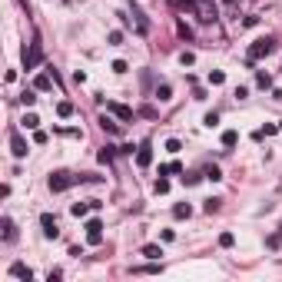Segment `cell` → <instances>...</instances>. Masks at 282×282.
<instances>
[{"instance_id": "1", "label": "cell", "mask_w": 282, "mask_h": 282, "mask_svg": "<svg viewBox=\"0 0 282 282\" xmlns=\"http://www.w3.org/2000/svg\"><path fill=\"white\" fill-rule=\"evenodd\" d=\"M275 50V40L272 37H262V40H256L249 47V63H256V60H262V56H269Z\"/></svg>"}, {"instance_id": "2", "label": "cell", "mask_w": 282, "mask_h": 282, "mask_svg": "<svg viewBox=\"0 0 282 282\" xmlns=\"http://www.w3.org/2000/svg\"><path fill=\"white\" fill-rule=\"evenodd\" d=\"M73 183H77V176H70V173H53L50 176V193H66Z\"/></svg>"}, {"instance_id": "3", "label": "cell", "mask_w": 282, "mask_h": 282, "mask_svg": "<svg viewBox=\"0 0 282 282\" xmlns=\"http://www.w3.org/2000/svg\"><path fill=\"white\" fill-rule=\"evenodd\" d=\"M87 242L90 246H100V242H103V223H100V219H90L87 223Z\"/></svg>"}, {"instance_id": "4", "label": "cell", "mask_w": 282, "mask_h": 282, "mask_svg": "<svg viewBox=\"0 0 282 282\" xmlns=\"http://www.w3.org/2000/svg\"><path fill=\"white\" fill-rule=\"evenodd\" d=\"M40 60H43L40 43H30V50L24 53V66H27V70H33V66H40Z\"/></svg>"}, {"instance_id": "5", "label": "cell", "mask_w": 282, "mask_h": 282, "mask_svg": "<svg viewBox=\"0 0 282 282\" xmlns=\"http://www.w3.org/2000/svg\"><path fill=\"white\" fill-rule=\"evenodd\" d=\"M100 206H103L100 199H87V202H73V206H70V213H73V216H87L90 209H100Z\"/></svg>"}, {"instance_id": "6", "label": "cell", "mask_w": 282, "mask_h": 282, "mask_svg": "<svg viewBox=\"0 0 282 282\" xmlns=\"http://www.w3.org/2000/svg\"><path fill=\"white\" fill-rule=\"evenodd\" d=\"M40 226H43V236H47V239H56V236H60V229H56V219L50 216V213H43V216H40Z\"/></svg>"}, {"instance_id": "7", "label": "cell", "mask_w": 282, "mask_h": 282, "mask_svg": "<svg viewBox=\"0 0 282 282\" xmlns=\"http://www.w3.org/2000/svg\"><path fill=\"white\" fill-rule=\"evenodd\" d=\"M10 150H14V156H17V160H24V156L30 153V150H27V139L20 136V133H14V136H10Z\"/></svg>"}, {"instance_id": "8", "label": "cell", "mask_w": 282, "mask_h": 282, "mask_svg": "<svg viewBox=\"0 0 282 282\" xmlns=\"http://www.w3.org/2000/svg\"><path fill=\"white\" fill-rule=\"evenodd\" d=\"M136 163H139V166H150V163H153V146H150V143L136 146Z\"/></svg>"}, {"instance_id": "9", "label": "cell", "mask_w": 282, "mask_h": 282, "mask_svg": "<svg viewBox=\"0 0 282 282\" xmlns=\"http://www.w3.org/2000/svg\"><path fill=\"white\" fill-rule=\"evenodd\" d=\"M0 226H4V242H14V239H17V226H14V219L4 216V219H0Z\"/></svg>"}, {"instance_id": "10", "label": "cell", "mask_w": 282, "mask_h": 282, "mask_svg": "<svg viewBox=\"0 0 282 282\" xmlns=\"http://www.w3.org/2000/svg\"><path fill=\"white\" fill-rule=\"evenodd\" d=\"M10 275H14V279H27V282L33 279V272L24 266V262H14V266H10Z\"/></svg>"}, {"instance_id": "11", "label": "cell", "mask_w": 282, "mask_h": 282, "mask_svg": "<svg viewBox=\"0 0 282 282\" xmlns=\"http://www.w3.org/2000/svg\"><path fill=\"white\" fill-rule=\"evenodd\" d=\"M196 10H199V17L206 20V24H213V20H216V7H213V4H199Z\"/></svg>"}, {"instance_id": "12", "label": "cell", "mask_w": 282, "mask_h": 282, "mask_svg": "<svg viewBox=\"0 0 282 282\" xmlns=\"http://www.w3.org/2000/svg\"><path fill=\"white\" fill-rule=\"evenodd\" d=\"M110 110L116 113L120 120H133V110H129V106H123V103H110Z\"/></svg>"}, {"instance_id": "13", "label": "cell", "mask_w": 282, "mask_h": 282, "mask_svg": "<svg viewBox=\"0 0 282 282\" xmlns=\"http://www.w3.org/2000/svg\"><path fill=\"white\" fill-rule=\"evenodd\" d=\"M133 272L136 275H156V272H163V266H153V259H150V266H136Z\"/></svg>"}, {"instance_id": "14", "label": "cell", "mask_w": 282, "mask_h": 282, "mask_svg": "<svg viewBox=\"0 0 282 282\" xmlns=\"http://www.w3.org/2000/svg\"><path fill=\"white\" fill-rule=\"evenodd\" d=\"M100 126H103L106 133H113V136H116V133H120V123H113L110 116H100Z\"/></svg>"}, {"instance_id": "15", "label": "cell", "mask_w": 282, "mask_h": 282, "mask_svg": "<svg viewBox=\"0 0 282 282\" xmlns=\"http://www.w3.org/2000/svg\"><path fill=\"white\" fill-rule=\"evenodd\" d=\"M143 256H146V259H153V262H156V259L163 256V249H160V246H153V242H150V246H143Z\"/></svg>"}, {"instance_id": "16", "label": "cell", "mask_w": 282, "mask_h": 282, "mask_svg": "<svg viewBox=\"0 0 282 282\" xmlns=\"http://www.w3.org/2000/svg\"><path fill=\"white\" fill-rule=\"evenodd\" d=\"M189 213H193V209H189V202H179L176 209H173V216H176V219H189Z\"/></svg>"}, {"instance_id": "17", "label": "cell", "mask_w": 282, "mask_h": 282, "mask_svg": "<svg viewBox=\"0 0 282 282\" xmlns=\"http://www.w3.org/2000/svg\"><path fill=\"white\" fill-rule=\"evenodd\" d=\"M56 113H60L63 120H66V116H73V103H70V100H63V103H56Z\"/></svg>"}, {"instance_id": "18", "label": "cell", "mask_w": 282, "mask_h": 282, "mask_svg": "<svg viewBox=\"0 0 282 282\" xmlns=\"http://www.w3.org/2000/svg\"><path fill=\"white\" fill-rule=\"evenodd\" d=\"M24 126H27V129H37V126H40V116H37V113H27V116H24Z\"/></svg>"}, {"instance_id": "19", "label": "cell", "mask_w": 282, "mask_h": 282, "mask_svg": "<svg viewBox=\"0 0 282 282\" xmlns=\"http://www.w3.org/2000/svg\"><path fill=\"white\" fill-rule=\"evenodd\" d=\"M20 103H24V106H33V103H37V93H33V90H24V93H20Z\"/></svg>"}, {"instance_id": "20", "label": "cell", "mask_w": 282, "mask_h": 282, "mask_svg": "<svg viewBox=\"0 0 282 282\" xmlns=\"http://www.w3.org/2000/svg\"><path fill=\"white\" fill-rule=\"evenodd\" d=\"M236 139H239V136H236V129H226V133H223V146H226V150L236 146Z\"/></svg>"}, {"instance_id": "21", "label": "cell", "mask_w": 282, "mask_h": 282, "mask_svg": "<svg viewBox=\"0 0 282 282\" xmlns=\"http://www.w3.org/2000/svg\"><path fill=\"white\" fill-rule=\"evenodd\" d=\"M33 90H50V77L47 73H40V77L33 80Z\"/></svg>"}, {"instance_id": "22", "label": "cell", "mask_w": 282, "mask_h": 282, "mask_svg": "<svg viewBox=\"0 0 282 282\" xmlns=\"http://www.w3.org/2000/svg\"><path fill=\"white\" fill-rule=\"evenodd\" d=\"M113 150H116V146H103V150L97 153V156H100V163H110V160H113Z\"/></svg>"}, {"instance_id": "23", "label": "cell", "mask_w": 282, "mask_h": 282, "mask_svg": "<svg viewBox=\"0 0 282 282\" xmlns=\"http://www.w3.org/2000/svg\"><path fill=\"white\" fill-rule=\"evenodd\" d=\"M173 4H176L179 10H196V7H199V4H196V0H173Z\"/></svg>"}, {"instance_id": "24", "label": "cell", "mask_w": 282, "mask_h": 282, "mask_svg": "<svg viewBox=\"0 0 282 282\" xmlns=\"http://www.w3.org/2000/svg\"><path fill=\"white\" fill-rule=\"evenodd\" d=\"M156 97H160V100H169V97H173V87H169V83H163V87L156 90Z\"/></svg>"}, {"instance_id": "25", "label": "cell", "mask_w": 282, "mask_h": 282, "mask_svg": "<svg viewBox=\"0 0 282 282\" xmlns=\"http://www.w3.org/2000/svg\"><path fill=\"white\" fill-rule=\"evenodd\" d=\"M179 169H183L179 163H166V166H160V176H166V173H179Z\"/></svg>"}, {"instance_id": "26", "label": "cell", "mask_w": 282, "mask_h": 282, "mask_svg": "<svg viewBox=\"0 0 282 282\" xmlns=\"http://www.w3.org/2000/svg\"><path fill=\"white\" fill-rule=\"evenodd\" d=\"M279 246H282V226H279L275 236H269V249H279Z\"/></svg>"}, {"instance_id": "27", "label": "cell", "mask_w": 282, "mask_h": 282, "mask_svg": "<svg viewBox=\"0 0 282 282\" xmlns=\"http://www.w3.org/2000/svg\"><path fill=\"white\" fill-rule=\"evenodd\" d=\"M223 80H226V73H223V70H213V73H209V83H213V87H219Z\"/></svg>"}, {"instance_id": "28", "label": "cell", "mask_w": 282, "mask_h": 282, "mask_svg": "<svg viewBox=\"0 0 282 282\" xmlns=\"http://www.w3.org/2000/svg\"><path fill=\"white\" fill-rule=\"evenodd\" d=\"M256 80H259V87H272V77H269V73H256Z\"/></svg>"}, {"instance_id": "29", "label": "cell", "mask_w": 282, "mask_h": 282, "mask_svg": "<svg viewBox=\"0 0 282 282\" xmlns=\"http://www.w3.org/2000/svg\"><path fill=\"white\" fill-rule=\"evenodd\" d=\"M176 30H179V37H186V40H193V30H189V27H186L183 20H179V24H176Z\"/></svg>"}, {"instance_id": "30", "label": "cell", "mask_w": 282, "mask_h": 282, "mask_svg": "<svg viewBox=\"0 0 282 282\" xmlns=\"http://www.w3.org/2000/svg\"><path fill=\"white\" fill-rule=\"evenodd\" d=\"M233 233H223V236H219V246H223V249H229V246H233Z\"/></svg>"}, {"instance_id": "31", "label": "cell", "mask_w": 282, "mask_h": 282, "mask_svg": "<svg viewBox=\"0 0 282 282\" xmlns=\"http://www.w3.org/2000/svg\"><path fill=\"white\" fill-rule=\"evenodd\" d=\"M106 40H110V43H113V47H120V43H123V33H120V30H113V33H110V37H106Z\"/></svg>"}, {"instance_id": "32", "label": "cell", "mask_w": 282, "mask_h": 282, "mask_svg": "<svg viewBox=\"0 0 282 282\" xmlns=\"http://www.w3.org/2000/svg\"><path fill=\"white\" fill-rule=\"evenodd\" d=\"M206 179H213V183H216V179H223V173H219L216 166H209V169H206Z\"/></svg>"}, {"instance_id": "33", "label": "cell", "mask_w": 282, "mask_h": 282, "mask_svg": "<svg viewBox=\"0 0 282 282\" xmlns=\"http://www.w3.org/2000/svg\"><path fill=\"white\" fill-rule=\"evenodd\" d=\"M166 150H169V153H179V150H183V143H179V139H169Z\"/></svg>"}, {"instance_id": "34", "label": "cell", "mask_w": 282, "mask_h": 282, "mask_svg": "<svg viewBox=\"0 0 282 282\" xmlns=\"http://www.w3.org/2000/svg\"><path fill=\"white\" fill-rule=\"evenodd\" d=\"M202 123H206V126H216V123H219V113H206V120H202Z\"/></svg>"}, {"instance_id": "35", "label": "cell", "mask_w": 282, "mask_h": 282, "mask_svg": "<svg viewBox=\"0 0 282 282\" xmlns=\"http://www.w3.org/2000/svg\"><path fill=\"white\" fill-rule=\"evenodd\" d=\"M193 60H196L193 53H183V56H179V63H183V66H193Z\"/></svg>"}, {"instance_id": "36", "label": "cell", "mask_w": 282, "mask_h": 282, "mask_svg": "<svg viewBox=\"0 0 282 282\" xmlns=\"http://www.w3.org/2000/svg\"><path fill=\"white\" fill-rule=\"evenodd\" d=\"M139 113H143L146 120H156V110H153V106H143V110H139Z\"/></svg>"}, {"instance_id": "37", "label": "cell", "mask_w": 282, "mask_h": 282, "mask_svg": "<svg viewBox=\"0 0 282 282\" xmlns=\"http://www.w3.org/2000/svg\"><path fill=\"white\" fill-rule=\"evenodd\" d=\"M156 193H169V183H166V179H156Z\"/></svg>"}]
</instances>
